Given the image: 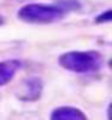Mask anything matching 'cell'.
Wrapping results in <instances>:
<instances>
[{
	"label": "cell",
	"instance_id": "obj_1",
	"mask_svg": "<svg viewBox=\"0 0 112 120\" xmlns=\"http://www.w3.org/2000/svg\"><path fill=\"white\" fill-rule=\"evenodd\" d=\"M67 12L60 4H37L32 3L21 7L17 17L29 24H53L62 20Z\"/></svg>",
	"mask_w": 112,
	"mask_h": 120
},
{
	"label": "cell",
	"instance_id": "obj_2",
	"mask_svg": "<svg viewBox=\"0 0 112 120\" xmlns=\"http://www.w3.org/2000/svg\"><path fill=\"white\" fill-rule=\"evenodd\" d=\"M60 65L73 73H94L103 65V57L95 50L87 52H67L58 60Z\"/></svg>",
	"mask_w": 112,
	"mask_h": 120
},
{
	"label": "cell",
	"instance_id": "obj_3",
	"mask_svg": "<svg viewBox=\"0 0 112 120\" xmlns=\"http://www.w3.org/2000/svg\"><path fill=\"white\" fill-rule=\"evenodd\" d=\"M42 94V82L40 78L32 77L25 79L17 90V98L21 100H37Z\"/></svg>",
	"mask_w": 112,
	"mask_h": 120
},
{
	"label": "cell",
	"instance_id": "obj_4",
	"mask_svg": "<svg viewBox=\"0 0 112 120\" xmlns=\"http://www.w3.org/2000/svg\"><path fill=\"white\" fill-rule=\"evenodd\" d=\"M50 120H87L81 109L74 107H60L52 112Z\"/></svg>",
	"mask_w": 112,
	"mask_h": 120
},
{
	"label": "cell",
	"instance_id": "obj_5",
	"mask_svg": "<svg viewBox=\"0 0 112 120\" xmlns=\"http://www.w3.org/2000/svg\"><path fill=\"white\" fill-rule=\"evenodd\" d=\"M20 67V62L16 60H8L0 62V86H4L12 81L16 71Z\"/></svg>",
	"mask_w": 112,
	"mask_h": 120
},
{
	"label": "cell",
	"instance_id": "obj_6",
	"mask_svg": "<svg viewBox=\"0 0 112 120\" xmlns=\"http://www.w3.org/2000/svg\"><path fill=\"white\" fill-rule=\"evenodd\" d=\"M111 17H112L111 9H107L105 12L100 13L98 17L95 19V22H96V24H104V22H109V21H111Z\"/></svg>",
	"mask_w": 112,
	"mask_h": 120
},
{
	"label": "cell",
	"instance_id": "obj_7",
	"mask_svg": "<svg viewBox=\"0 0 112 120\" xmlns=\"http://www.w3.org/2000/svg\"><path fill=\"white\" fill-rule=\"evenodd\" d=\"M3 24H4V20H3V17L0 16V25H3Z\"/></svg>",
	"mask_w": 112,
	"mask_h": 120
}]
</instances>
